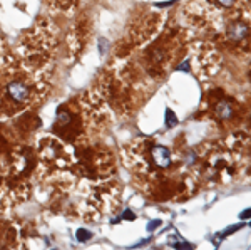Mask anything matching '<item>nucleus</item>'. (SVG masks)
Returning <instances> with one entry per match:
<instances>
[{"mask_svg": "<svg viewBox=\"0 0 251 250\" xmlns=\"http://www.w3.org/2000/svg\"><path fill=\"white\" fill-rule=\"evenodd\" d=\"M216 116L220 119H231L233 118V106L229 101H220L216 104Z\"/></svg>", "mask_w": 251, "mask_h": 250, "instance_id": "7ed1b4c3", "label": "nucleus"}, {"mask_svg": "<svg viewBox=\"0 0 251 250\" xmlns=\"http://www.w3.org/2000/svg\"><path fill=\"white\" fill-rule=\"evenodd\" d=\"M248 34V26L245 22H234L231 27H229V37L231 40H241L246 37Z\"/></svg>", "mask_w": 251, "mask_h": 250, "instance_id": "f03ea898", "label": "nucleus"}, {"mask_svg": "<svg viewBox=\"0 0 251 250\" xmlns=\"http://www.w3.org/2000/svg\"><path fill=\"white\" fill-rule=\"evenodd\" d=\"M40 86L24 72H9L0 78V114L14 116L40 96Z\"/></svg>", "mask_w": 251, "mask_h": 250, "instance_id": "f257e3e1", "label": "nucleus"}, {"mask_svg": "<svg viewBox=\"0 0 251 250\" xmlns=\"http://www.w3.org/2000/svg\"><path fill=\"white\" fill-rule=\"evenodd\" d=\"M216 3L223 9H229V7H233L236 3V0H216Z\"/></svg>", "mask_w": 251, "mask_h": 250, "instance_id": "20e7f679", "label": "nucleus"}]
</instances>
